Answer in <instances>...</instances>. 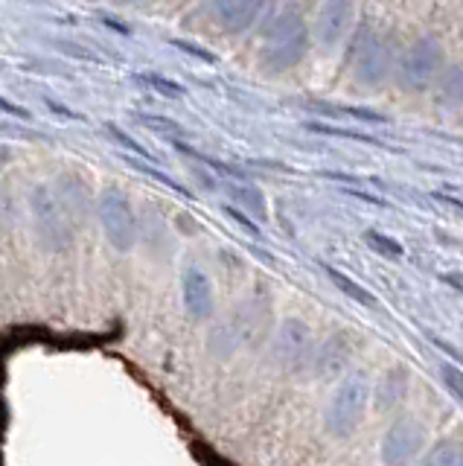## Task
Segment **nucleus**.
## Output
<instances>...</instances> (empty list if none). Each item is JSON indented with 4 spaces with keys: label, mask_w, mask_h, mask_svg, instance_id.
Returning <instances> with one entry per match:
<instances>
[{
    "label": "nucleus",
    "mask_w": 463,
    "mask_h": 466,
    "mask_svg": "<svg viewBox=\"0 0 463 466\" xmlns=\"http://www.w3.org/2000/svg\"><path fill=\"white\" fill-rule=\"evenodd\" d=\"M312 47V29L295 6L274 12L263 26V65L274 73L292 70Z\"/></svg>",
    "instance_id": "1"
},
{
    "label": "nucleus",
    "mask_w": 463,
    "mask_h": 466,
    "mask_svg": "<svg viewBox=\"0 0 463 466\" xmlns=\"http://www.w3.org/2000/svg\"><path fill=\"white\" fill-rule=\"evenodd\" d=\"M397 56L399 53L367 24H358L347 38V65L353 67L356 82L365 87H379L394 76Z\"/></svg>",
    "instance_id": "2"
},
{
    "label": "nucleus",
    "mask_w": 463,
    "mask_h": 466,
    "mask_svg": "<svg viewBox=\"0 0 463 466\" xmlns=\"http://www.w3.org/2000/svg\"><path fill=\"white\" fill-rule=\"evenodd\" d=\"M443 67H446L443 44L434 35H419L417 41H411L408 47L397 56L394 79L399 87H405V91L423 94V91H428V87H434Z\"/></svg>",
    "instance_id": "3"
},
{
    "label": "nucleus",
    "mask_w": 463,
    "mask_h": 466,
    "mask_svg": "<svg viewBox=\"0 0 463 466\" xmlns=\"http://www.w3.org/2000/svg\"><path fill=\"white\" fill-rule=\"evenodd\" d=\"M367 400L370 379L365 373H350L332 393V402L327 408V429L336 437H347L365 417Z\"/></svg>",
    "instance_id": "4"
},
{
    "label": "nucleus",
    "mask_w": 463,
    "mask_h": 466,
    "mask_svg": "<svg viewBox=\"0 0 463 466\" xmlns=\"http://www.w3.org/2000/svg\"><path fill=\"white\" fill-rule=\"evenodd\" d=\"M423 443H426L423 422H417L411 417H402L385 434L382 463L385 466H411V463H417L419 451H423Z\"/></svg>",
    "instance_id": "5"
},
{
    "label": "nucleus",
    "mask_w": 463,
    "mask_h": 466,
    "mask_svg": "<svg viewBox=\"0 0 463 466\" xmlns=\"http://www.w3.org/2000/svg\"><path fill=\"white\" fill-rule=\"evenodd\" d=\"M353 18H356V0H324L312 26V38L324 50L338 47L341 41L350 38Z\"/></svg>",
    "instance_id": "6"
},
{
    "label": "nucleus",
    "mask_w": 463,
    "mask_h": 466,
    "mask_svg": "<svg viewBox=\"0 0 463 466\" xmlns=\"http://www.w3.org/2000/svg\"><path fill=\"white\" fill-rule=\"evenodd\" d=\"M268 0H213V18L222 24L227 33H248V29L263 18Z\"/></svg>",
    "instance_id": "7"
},
{
    "label": "nucleus",
    "mask_w": 463,
    "mask_h": 466,
    "mask_svg": "<svg viewBox=\"0 0 463 466\" xmlns=\"http://www.w3.org/2000/svg\"><path fill=\"white\" fill-rule=\"evenodd\" d=\"M99 213H103V225L114 245L123 248V251L135 245V216L120 193H106L103 204H99Z\"/></svg>",
    "instance_id": "8"
},
{
    "label": "nucleus",
    "mask_w": 463,
    "mask_h": 466,
    "mask_svg": "<svg viewBox=\"0 0 463 466\" xmlns=\"http://www.w3.org/2000/svg\"><path fill=\"white\" fill-rule=\"evenodd\" d=\"M309 339H312L309 327L297 318H288V320H283L277 341H274V356H277V361L288 364V368H295V364L307 359Z\"/></svg>",
    "instance_id": "9"
},
{
    "label": "nucleus",
    "mask_w": 463,
    "mask_h": 466,
    "mask_svg": "<svg viewBox=\"0 0 463 466\" xmlns=\"http://www.w3.org/2000/svg\"><path fill=\"white\" fill-rule=\"evenodd\" d=\"M438 108L463 111V65H446L431 87Z\"/></svg>",
    "instance_id": "10"
},
{
    "label": "nucleus",
    "mask_w": 463,
    "mask_h": 466,
    "mask_svg": "<svg viewBox=\"0 0 463 466\" xmlns=\"http://www.w3.org/2000/svg\"><path fill=\"white\" fill-rule=\"evenodd\" d=\"M184 300H186V309H190L196 318H207L213 312L210 280L198 268H190L184 277Z\"/></svg>",
    "instance_id": "11"
},
{
    "label": "nucleus",
    "mask_w": 463,
    "mask_h": 466,
    "mask_svg": "<svg viewBox=\"0 0 463 466\" xmlns=\"http://www.w3.org/2000/svg\"><path fill=\"white\" fill-rule=\"evenodd\" d=\"M423 466H463V443L460 441H443L434 446Z\"/></svg>",
    "instance_id": "12"
},
{
    "label": "nucleus",
    "mask_w": 463,
    "mask_h": 466,
    "mask_svg": "<svg viewBox=\"0 0 463 466\" xmlns=\"http://www.w3.org/2000/svg\"><path fill=\"white\" fill-rule=\"evenodd\" d=\"M230 193H234V198L242 204L245 210H251L259 222H266L268 218V204H266V196L259 193L257 187H248V184H242V187H234L230 189Z\"/></svg>",
    "instance_id": "13"
},
{
    "label": "nucleus",
    "mask_w": 463,
    "mask_h": 466,
    "mask_svg": "<svg viewBox=\"0 0 463 466\" xmlns=\"http://www.w3.org/2000/svg\"><path fill=\"white\" fill-rule=\"evenodd\" d=\"M324 271H327L329 280L344 291L347 298H353V300H356V303H361V306H376V298L370 295V291H367V289H361V286H358L356 280H350V277H347V274H341L338 268H329V266H327Z\"/></svg>",
    "instance_id": "14"
},
{
    "label": "nucleus",
    "mask_w": 463,
    "mask_h": 466,
    "mask_svg": "<svg viewBox=\"0 0 463 466\" xmlns=\"http://www.w3.org/2000/svg\"><path fill=\"white\" fill-rule=\"evenodd\" d=\"M365 242L373 248V251H379L382 257H390V259H399L405 254L402 245L394 237H388V233H379V230H367L365 233Z\"/></svg>",
    "instance_id": "15"
},
{
    "label": "nucleus",
    "mask_w": 463,
    "mask_h": 466,
    "mask_svg": "<svg viewBox=\"0 0 463 466\" xmlns=\"http://www.w3.org/2000/svg\"><path fill=\"white\" fill-rule=\"evenodd\" d=\"M440 373H443V382H446L448 393H452L455 400L463 402V370H458L455 364H443Z\"/></svg>",
    "instance_id": "16"
},
{
    "label": "nucleus",
    "mask_w": 463,
    "mask_h": 466,
    "mask_svg": "<svg viewBox=\"0 0 463 466\" xmlns=\"http://www.w3.org/2000/svg\"><path fill=\"white\" fill-rule=\"evenodd\" d=\"M146 85H152L155 91H161V94H169V96H181L184 94V87L178 82H169V79H161V76H155V73H143L140 76Z\"/></svg>",
    "instance_id": "17"
},
{
    "label": "nucleus",
    "mask_w": 463,
    "mask_h": 466,
    "mask_svg": "<svg viewBox=\"0 0 463 466\" xmlns=\"http://www.w3.org/2000/svg\"><path fill=\"white\" fill-rule=\"evenodd\" d=\"M143 123L157 131H178V126H172V120H164V116H143Z\"/></svg>",
    "instance_id": "18"
},
{
    "label": "nucleus",
    "mask_w": 463,
    "mask_h": 466,
    "mask_svg": "<svg viewBox=\"0 0 463 466\" xmlns=\"http://www.w3.org/2000/svg\"><path fill=\"white\" fill-rule=\"evenodd\" d=\"M108 131H111V137H117V140H120V143L126 146V149H135V152H143V149H140V146H137V143H135L132 137H128V135H123V131H120V128H114V126H108ZM143 155H146V152H143Z\"/></svg>",
    "instance_id": "19"
},
{
    "label": "nucleus",
    "mask_w": 463,
    "mask_h": 466,
    "mask_svg": "<svg viewBox=\"0 0 463 466\" xmlns=\"http://www.w3.org/2000/svg\"><path fill=\"white\" fill-rule=\"evenodd\" d=\"M176 47H181V50H186V53H193V56H198V58H205V62H216V58H213L210 53H205V50H201V47H196V44L176 41Z\"/></svg>",
    "instance_id": "20"
},
{
    "label": "nucleus",
    "mask_w": 463,
    "mask_h": 466,
    "mask_svg": "<svg viewBox=\"0 0 463 466\" xmlns=\"http://www.w3.org/2000/svg\"><path fill=\"white\" fill-rule=\"evenodd\" d=\"M227 216H234V218H239V222H242V228H245V230H251V233H254V237H257V233H259V228H257L254 222H248V218H245V216H242L239 210H234V208H227Z\"/></svg>",
    "instance_id": "21"
}]
</instances>
